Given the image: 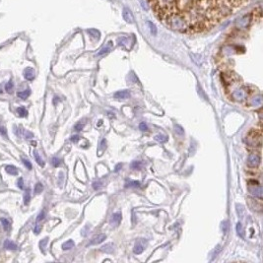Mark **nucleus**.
Segmentation results:
<instances>
[{"instance_id": "obj_1", "label": "nucleus", "mask_w": 263, "mask_h": 263, "mask_svg": "<svg viewBox=\"0 0 263 263\" xmlns=\"http://www.w3.org/2000/svg\"><path fill=\"white\" fill-rule=\"evenodd\" d=\"M162 21L169 29L176 31V32H181V33L189 32V27H188L187 22H186L185 17L176 12H172L171 14H169V15L166 16Z\"/></svg>"}, {"instance_id": "obj_2", "label": "nucleus", "mask_w": 263, "mask_h": 263, "mask_svg": "<svg viewBox=\"0 0 263 263\" xmlns=\"http://www.w3.org/2000/svg\"><path fill=\"white\" fill-rule=\"evenodd\" d=\"M159 18L163 20L166 16L175 12L178 0H149Z\"/></svg>"}, {"instance_id": "obj_3", "label": "nucleus", "mask_w": 263, "mask_h": 263, "mask_svg": "<svg viewBox=\"0 0 263 263\" xmlns=\"http://www.w3.org/2000/svg\"><path fill=\"white\" fill-rule=\"evenodd\" d=\"M245 142H247V144L250 147H257V148L261 147L262 145L261 131L256 130V129H251L247 135Z\"/></svg>"}, {"instance_id": "obj_4", "label": "nucleus", "mask_w": 263, "mask_h": 263, "mask_svg": "<svg viewBox=\"0 0 263 263\" xmlns=\"http://www.w3.org/2000/svg\"><path fill=\"white\" fill-rule=\"evenodd\" d=\"M248 191L250 192V194L253 195L255 198L258 199H262V194H263V190L260 185V183L258 181H254V179H250L248 181V186H247Z\"/></svg>"}, {"instance_id": "obj_5", "label": "nucleus", "mask_w": 263, "mask_h": 263, "mask_svg": "<svg viewBox=\"0 0 263 263\" xmlns=\"http://www.w3.org/2000/svg\"><path fill=\"white\" fill-rule=\"evenodd\" d=\"M261 163V158L257 153H251L247 157V165L250 168H258Z\"/></svg>"}, {"instance_id": "obj_6", "label": "nucleus", "mask_w": 263, "mask_h": 263, "mask_svg": "<svg viewBox=\"0 0 263 263\" xmlns=\"http://www.w3.org/2000/svg\"><path fill=\"white\" fill-rule=\"evenodd\" d=\"M251 19H252V17L250 15H244V16H243L241 18L237 20V22H236L237 27L240 28V29H245V28H247V26L250 25Z\"/></svg>"}, {"instance_id": "obj_7", "label": "nucleus", "mask_w": 263, "mask_h": 263, "mask_svg": "<svg viewBox=\"0 0 263 263\" xmlns=\"http://www.w3.org/2000/svg\"><path fill=\"white\" fill-rule=\"evenodd\" d=\"M262 105V97L261 95H255L248 101V106H260Z\"/></svg>"}, {"instance_id": "obj_8", "label": "nucleus", "mask_w": 263, "mask_h": 263, "mask_svg": "<svg viewBox=\"0 0 263 263\" xmlns=\"http://www.w3.org/2000/svg\"><path fill=\"white\" fill-rule=\"evenodd\" d=\"M129 97H130V92L128 90H121V91L115 93V95H113V98L118 99V100H125V99H128Z\"/></svg>"}, {"instance_id": "obj_9", "label": "nucleus", "mask_w": 263, "mask_h": 263, "mask_svg": "<svg viewBox=\"0 0 263 263\" xmlns=\"http://www.w3.org/2000/svg\"><path fill=\"white\" fill-rule=\"evenodd\" d=\"M122 16H123V19L125 20L127 23L132 24V23L134 22L133 15H132V13H131V11H130L129 9H127V8H123Z\"/></svg>"}, {"instance_id": "obj_10", "label": "nucleus", "mask_w": 263, "mask_h": 263, "mask_svg": "<svg viewBox=\"0 0 263 263\" xmlns=\"http://www.w3.org/2000/svg\"><path fill=\"white\" fill-rule=\"evenodd\" d=\"M247 201H250L251 203H253V205L252 204H250V208H252V210H255V211H261L262 210V204H261V199L259 200H254V199H251V198H248Z\"/></svg>"}, {"instance_id": "obj_11", "label": "nucleus", "mask_w": 263, "mask_h": 263, "mask_svg": "<svg viewBox=\"0 0 263 263\" xmlns=\"http://www.w3.org/2000/svg\"><path fill=\"white\" fill-rule=\"evenodd\" d=\"M120 221H121V214L120 213H115L112 215V218H110L109 223L112 225V226H118Z\"/></svg>"}, {"instance_id": "obj_12", "label": "nucleus", "mask_w": 263, "mask_h": 263, "mask_svg": "<svg viewBox=\"0 0 263 263\" xmlns=\"http://www.w3.org/2000/svg\"><path fill=\"white\" fill-rule=\"evenodd\" d=\"M112 41H109L108 43L106 44V46H103V47H102V49L99 51L98 52V56H101V55H103V54H106V53H109V51H110V49H112Z\"/></svg>"}, {"instance_id": "obj_13", "label": "nucleus", "mask_w": 263, "mask_h": 263, "mask_svg": "<svg viewBox=\"0 0 263 263\" xmlns=\"http://www.w3.org/2000/svg\"><path fill=\"white\" fill-rule=\"evenodd\" d=\"M106 238V235H99V236H97L95 238H93V240L90 241V245H94V244H99L103 243V241H105Z\"/></svg>"}, {"instance_id": "obj_14", "label": "nucleus", "mask_w": 263, "mask_h": 263, "mask_svg": "<svg viewBox=\"0 0 263 263\" xmlns=\"http://www.w3.org/2000/svg\"><path fill=\"white\" fill-rule=\"evenodd\" d=\"M24 76H25V78L27 79V80L32 81L34 78V71L32 68H27L25 70V73H24Z\"/></svg>"}, {"instance_id": "obj_15", "label": "nucleus", "mask_w": 263, "mask_h": 263, "mask_svg": "<svg viewBox=\"0 0 263 263\" xmlns=\"http://www.w3.org/2000/svg\"><path fill=\"white\" fill-rule=\"evenodd\" d=\"M4 247L6 248V250H17V244H15L11 241L7 240V241H5V243H4Z\"/></svg>"}, {"instance_id": "obj_16", "label": "nucleus", "mask_w": 263, "mask_h": 263, "mask_svg": "<svg viewBox=\"0 0 263 263\" xmlns=\"http://www.w3.org/2000/svg\"><path fill=\"white\" fill-rule=\"evenodd\" d=\"M6 172H8L9 175H17L19 174L18 169H17L14 166H7V167L5 168Z\"/></svg>"}, {"instance_id": "obj_17", "label": "nucleus", "mask_w": 263, "mask_h": 263, "mask_svg": "<svg viewBox=\"0 0 263 263\" xmlns=\"http://www.w3.org/2000/svg\"><path fill=\"white\" fill-rule=\"evenodd\" d=\"M101 250L103 252H106V253H112V252L113 251V245L112 244L103 245V247H101Z\"/></svg>"}, {"instance_id": "obj_18", "label": "nucleus", "mask_w": 263, "mask_h": 263, "mask_svg": "<svg viewBox=\"0 0 263 263\" xmlns=\"http://www.w3.org/2000/svg\"><path fill=\"white\" fill-rule=\"evenodd\" d=\"M237 233L238 235V237H241V238H244V230L243 224L240 222L237 224Z\"/></svg>"}, {"instance_id": "obj_19", "label": "nucleus", "mask_w": 263, "mask_h": 263, "mask_svg": "<svg viewBox=\"0 0 263 263\" xmlns=\"http://www.w3.org/2000/svg\"><path fill=\"white\" fill-rule=\"evenodd\" d=\"M130 168L132 169H141L142 168H143V163H142L141 161H134V162L131 163Z\"/></svg>"}, {"instance_id": "obj_20", "label": "nucleus", "mask_w": 263, "mask_h": 263, "mask_svg": "<svg viewBox=\"0 0 263 263\" xmlns=\"http://www.w3.org/2000/svg\"><path fill=\"white\" fill-rule=\"evenodd\" d=\"M17 95H18V97H19L20 99L26 100L28 97L31 95V90L30 89H27V90H25V91H23V92H19Z\"/></svg>"}, {"instance_id": "obj_21", "label": "nucleus", "mask_w": 263, "mask_h": 263, "mask_svg": "<svg viewBox=\"0 0 263 263\" xmlns=\"http://www.w3.org/2000/svg\"><path fill=\"white\" fill-rule=\"evenodd\" d=\"M72 247H74V241H71V240L62 244V250H68Z\"/></svg>"}, {"instance_id": "obj_22", "label": "nucleus", "mask_w": 263, "mask_h": 263, "mask_svg": "<svg viewBox=\"0 0 263 263\" xmlns=\"http://www.w3.org/2000/svg\"><path fill=\"white\" fill-rule=\"evenodd\" d=\"M147 25L149 27V30H150L151 34H153V36H156V34H157V27H156L152 22H150V21H148L147 22Z\"/></svg>"}, {"instance_id": "obj_23", "label": "nucleus", "mask_w": 263, "mask_h": 263, "mask_svg": "<svg viewBox=\"0 0 263 263\" xmlns=\"http://www.w3.org/2000/svg\"><path fill=\"white\" fill-rule=\"evenodd\" d=\"M143 250H144V247L141 244H136L133 248V251H134L135 254H140L143 252Z\"/></svg>"}, {"instance_id": "obj_24", "label": "nucleus", "mask_w": 263, "mask_h": 263, "mask_svg": "<svg viewBox=\"0 0 263 263\" xmlns=\"http://www.w3.org/2000/svg\"><path fill=\"white\" fill-rule=\"evenodd\" d=\"M1 223H2V226L3 228H4L5 231H10V229H11V224H10V222L7 219H4V218H2L1 219Z\"/></svg>"}, {"instance_id": "obj_25", "label": "nucleus", "mask_w": 263, "mask_h": 263, "mask_svg": "<svg viewBox=\"0 0 263 263\" xmlns=\"http://www.w3.org/2000/svg\"><path fill=\"white\" fill-rule=\"evenodd\" d=\"M88 34L91 36L92 37H94V39H99L100 37V32L98 30H95V29H91V30H88Z\"/></svg>"}, {"instance_id": "obj_26", "label": "nucleus", "mask_w": 263, "mask_h": 263, "mask_svg": "<svg viewBox=\"0 0 263 263\" xmlns=\"http://www.w3.org/2000/svg\"><path fill=\"white\" fill-rule=\"evenodd\" d=\"M168 139H169V138H168V136H166V135L159 134V135H156V136H155V140L160 142V143H165V142L168 141Z\"/></svg>"}, {"instance_id": "obj_27", "label": "nucleus", "mask_w": 263, "mask_h": 263, "mask_svg": "<svg viewBox=\"0 0 263 263\" xmlns=\"http://www.w3.org/2000/svg\"><path fill=\"white\" fill-rule=\"evenodd\" d=\"M17 113H18L20 116L26 117L28 115V110L25 108H23V106H20V108L17 109Z\"/></svg>"}, {"instance_id": "obj_28", "label": "nucleus", "mask_w": 263, "mask_h": 263, "mask_svg": "<svg viewBox=\"0 0 263 263\" xmlns=\"http://www.w3.org/2000/svg\"><path fill=\"white\" fill-rule=\"evenodd\" d=\"M34 159H36V161H37V164H39L40 167H43V166H44V162L43 161V159L40 157V155H39V153H37V151L34 152Z\"/></svg>"}, {"instance_id": "obj_29", "label": "nucleus", "mask_w": 263, "mask_h": 263, "mask_svg": "<svg viewBox=\"0 0 263 263\" xmlns=\"http://www.w3.org/2000/svg\"><path fill=\"white\" fill-rule=\"evenodd\" d=\"M126 187H140V182L137 181H132L126 183Z\"/></svg>"}, {"instance_id": "obj_30", "label": "nucleus", "mask_w": 263, "mask_h": 263, "mask_svg": "<svg viewBox=\"0 0 263 263\" xmlns=\"http://www.w3.org/2000/svg\"><path fill=\"white\" fill-rule=\"evenodd\" d=\"M51 164H52L53 167L57 168V167H59V166L61 165V160H60V159L54 157V158H52V160H51Z\"/></svg>"}, {"instance_id": "obj_31", "label": "nucleus", "mask_w": 263, "mask_h": 263, "mask_svg": "<svg viewBox=\"0 0 263 263\" xmlns=\"http://www.w3.org/2000/svg\"><path fill=\"white\" fill-rule=\"evenodd\" d=\"M43 185L41 184L40 182H37L36 186H34V192L36 193H40L43 191Z\"/></svg>"}, {"instance_id": "obj_32", "label": "nucleus", "mask_w": 263, "mask_h": 263, "mask_svg": "<svg viewBox=\"0 0 263 263\" xmlns=\"http://www.w3.org/2000/svg\"><path fill=\"white\" fill-rule=\"evenodd\" d=\"M84 125H85V123H84V122H82V121H80V122H78V123L74 126V129H75L76 131H80V130L83 129V127H84Z\"/></svg>"}, {"instance_id": "obj_33", "label": "nucleus", "mask_w": 263, "mask_h": 263, "mask_svg": "<svg viewBox=\"0 0 263 263\" xmlns=\"http://www.w3.org/2000/svg\"><path fill=\"white\" fill-rule=\"evenodd\" d=\"M5 90L7 92H9V93L12 92V90H13V83H12V81H9L8 83H7L6 86H5Z\"/></svg>"}, {"instance_id": "obj_34", "label": "nucleus", "mask_w": 263, "mask_h": 263, "mask_svg": "<svg viewBox=\"0 0 263 263\" xmlns=\"http://www.w3.org/2000/svg\"><path fill=\"white\" fill-rule=\"evenodd\" d=\"M175 132L178 133V135H181V136H182L183 134H184V130L182 129L181 126L179 125H175Z\"/></svg>"}, {"instance_id": "obj_35", "label": "nucleus", "mask_w": 263, "mask_h": 263, "mask_svg": "<svg viewBox=\"0 0 263 263\" xmlns=\"http://www.w3.org/2000/svg\"><path fill=\"white\" fill-rule=\"evenodd\" d=\"M47 241H48L47 238H43V240L40 243V250L43 251L44 250V247H46V244H47Z\"/></svg>"}, {"instance_id": "obj_36", "label": "nucleus", "mask_w": 263, "mask_h": 263, "mask_svg": "<svg viewBox=\"0 0 263 263\" xmlns=\"http://www.w3.org/2000/svg\"><path fill=\"white\" fill-rule=\"evenodd\" d=\"M102 187V182L101 181H95L94 183H93V188H94L95 190H98Z\"/></svg>"}, {"instance_id": "obj_37", "label": "nucleus", "mask_w": 263, "mask_h": 263, "mask_svg": "<svg viewBox=\"0 0 263 263\" xmlns=\"http://www.w3.org/2000/svg\"><path fill=\"white\" fill-rule=\"evenodd\" d=\"M44 217H46V212H44V211H41V212L39 214V216H37V222H40V221L43 220Z\"/></svg>"}, {"instance_id": "obj_38", "label": "nucleus", "mask_w": 263, "mask_h": 263, "mask_svg": "<svg viewBox=\"0 0 263 263\" xmlns=\"http://www.w3.org/2000/svg\"><path fill=\"white\" fill-rule=\"evenodd\" d=\"M24 200H25V204H28L30 202L31 196H30V191H29V190H27L26 194H25V196H24Z\"/></svg>"}, {"instance_id": "obj_39", "label": "nucleus", "mask_w": 263, "mask_h": 263, "mask_svg": "<svg viewBox=\"0 0 263 263\" xmlns=\"http://www.w3.org/2000/svg\"><path fill=\"white\" fill-rule=\"evenodd\" d=\"M23 164L26 166L28 169H32L33 167H32V164H31V163H30V161L26 160V159H23Z\"/></svg>"}, {"instance_id": "obj_40", "label": "nucleus", "mask_w": 263, "mask_h": 263, "mask_svg": "<svg viewBox=\"0 0 263 263\" xmlns=\"http://www.w3.org/2000/svg\"><path fill=\"white\" fill-rule=\"evenodd\" d=\"M139 128H140L142 131H147V130H148V126H147V124L145 123V122H141V123L139 124Z\"/></svg>"}, {"instance_id": "obj_41", "label": "nucleus", "mask_w": 263, "mask_h": 263, "mask_svg": "<svg viewBox=\"0 0 263 263\" xmlns=\"http://www.w3.org/2000/svg\"><path fill=\"white\" fill-rule=\"evenodd\" d=\"M0 134H1L2 136L7 137V130H6V128H5L4 126H1V127H0Z\"/></svg>"}, {"instance_id": "obj_42", "label": "nucleus", "mask_w": 263, "mask_h": 263, "mask_svg": "<svg viewBox=\"0 0 263 263\" xmlns=\"http://www.w3.org/2000/svg\"><path fill=\"white\" fill-rule=\"evenodd\" d=\"M228 228H229V224H228V222H224L223 223V232H224V234H227Z\"/></svg>"}, {"instance_id": "obj_43", "label": "nucleus", "mask_w": 263, "mask_h": 263, "mask_svg": "<svg viewBox=\"0 0 263 263\" xmlns=\"http://www.w3.org/2000/svg\"><path fill=\"white\" fill-rule=\"evenodd\" d=\"M79 139H80V137H79L78 135H74V136L71 137V141L73 142V143H76V142H78Z\"/></svg>"}, {"instance_id": "obj_44", "label": "nucleus", "mask_w": 263, "mask_h": 263, "mask_svg": "<svg viewBox=\"0 0 263 263\" xmlns=\"http://www.w3.org/2000/svg\"><path fill=\"white\" fill-rule=\"evenodd\" d=\"M40 229H41V227L40 226V225H37L36 228H34V233H36V234H39L40 232Z\"/></svg>"}, {"instance_id": "obj_45", "label": "nucleus", "mask_w": 263, "mask_h": 263, "mask_svg": "<svg viewBox=\"0 0 263 263\" xmlns=\"http://www.w3.org/2000/svg\"><path fill=\"white\" fill-rule=\"evenodd\" d=\"M106 139H103L102 140V143H101V149L102 150H103V149H105L106 147Z\"/></svg>"}, {"instance_id": "obj_46", "label": "nucleus", "mask_w": 263, "mask_h": 263, "mask_svg": "<svg viewBox=\"0 0 263 263\" xmlns=\"http://www.w3.org/2000/svg\"><path fill=\"white\" fill-rule=\"evenodd\" d=\"M18 186L20 188H24V186H23V179L22 178H19V181H18Z\"/></svg>"}, {"instance_id": "obj_47", "label": "nucleus", "mask_w": 263, "mask_h": 263, "mask_svg": "<svg viewBox=\"0 0 263 263\" xmlns=\"http://www.w3.org/2000/svg\"><path fill=\"white\" fill-rule=\"evenodd\" d=\"M121 168H122V164H118V165H116V167H115V172H118Z\"/></svg>"}, {"instance_id": "obj_48", "label": "nucleus", "mask_w": 263, "mask_h": 263, "mask_svg": "<svg viewBox=\"0 0 263 263\" xmlns=\"http://www.w3.org/2000/svg\"><path fill=\"white\" fill-rule=\"evenodd\" d=\"M0 93H1V89H0Z\"/></svg>"}]
</instances>
